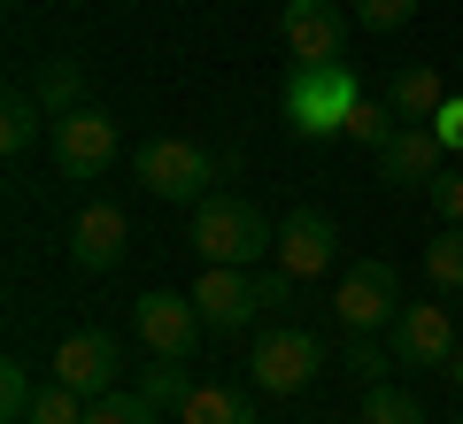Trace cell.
<instances>
[{
  "label": "cell",
  "mask_w": 463,
  "mask_h": 424,
  "mask_svg": "<svg viewBox=\"0 0 463 424\" xmlns=\"http://www.w3.org/2000/svg\"><path fill=\"white\" fill-rule=\"evenodd\" d=\"M85 409H93L85 393H70L62 378H47V386H39V401H32V417H24V424H85Z\"/></svg>",
  "instance_id": "cb8c5ba5"
},
{
  "label": "cell",
  "mask_w": 463,
  "mask_h": 424,
  "mask_svg": "<svg viewBox=\"0 0 463 424\" xmlns=\"http://www.w3.org/2000/svg\"><path fill=\"white\" fill-rule=\"evenodd\" d=\"M364 424H425V409H417V393H402L394 378H371V393H364Z\"/></svg>",
  "instance_id": "44dd1931"
},
{
  "label": "cell",
  "mask_w": 463,
  "mask_h": 424,
  "mask_svg": "<svg viewBox=\"0 0 463 424\" xmlns=\"http://www.w3.org/2000/svg\"><path fill=\"white\" fill-rule=\"evenodd\" d=\"M425 193H432V209H440V224H463V170H440Z\"/></svg>",
  "instance_id": "4316f807"
},
{
  "label": "cell",
  "mask_w": 463,
  "mask_h": 424,
  "mask_svg": "<svg viewBox=\"0 0 463 424\" xmlns=\"http://www.w3.org/2000/svg\"><path fill=\"white\" fill-rule=\"evenodd\" d=\"M185 247H194L201 262H248V270H255V262L279 247V231H270V216L255 209V201H240V193H209V201H194Z\"/></svg>",
  "instance_id": "7a4b0ae2"
},
{
  "label": "cell",
  "mask_w": 463,
  "mask_h": 424,
  "mask_svg": "<svg viewBox=\"0 0 463 424\" xmlns=\"http://www.w3.org/2000/svg\"><path fill=\"white\" fill-rule=\"evenodd\" d=\"M124 240H132V224H124V209H116V201H85V209L70 216V231H62L70 262H78L85 278H109L116 262H124Z\"/></svg>",
  "instance_id": "4fadbf2b"
},
{
  "label": "cell",
  "mask_w": 463,
  "mask_h": 424,
  "mask_svg": "<svg viewBox=\"0 0 463 424\" xmlns=\"http://www.w3.org/2000/svg\"><path fill=\"white\" fill-rule=\"evenodd\" d=\"M432 131H440V147H448V155H463V93H448V100H440Z\"/></svg>",
  "instance_id": "83f0119b"
},
{
  "label": "cell",
  "mask_w": 463,
  "mask_h": 424,
  "mask_svg": "<svg viewBox=\"0 0 463 424\" xmlns=\"http://www.w3.org/2000/svg\"><path fill=\"white\" fill-rule=\"evenodd\" d=\"M85 424H163V409H155L139 386H116V393H100V401L85 409Z\"/></svg>",
  "instance_id": "ffe728a7"
},
{
  "label": "cell",
  "mask_w": 463,
  "mask_h": 424,
  "mask_svg": "<svg viewBox=\"0 0 463 424\" xmlns=\"http://www.w3.org/2000/svg\"><path fill=\"white\" fill-rule=\"evenodd\" d=\"M410 16H417V0H355V32H371V39L402 32Z\"/></svg>",
  "instance_id": "484cf974"
},
{
  "label": "cell",
  "mask_w": 463,
  "mask_h": 424,
  "mask_svg": "<svg viewBox=\"0 0 463 424\" xmlns=\"http://www.w3.org/2000/svg\"><path fill=\"white\" fill-rule=\"evenodd\" d=\"M139 185H147L155 201H209V185H224V155L201 147V139H178V131H163V139H147V147L132 155Z\"/></svg>",
  "instance_id": "3957f363"
},
{
  "label": "cell",
  "mask_w": 463,
  "mask_h": 424,
  "mask_svg": "<svg viewBox=\"0 0 463 424\" xmlns=\"http://www.w3.org/2000/svg\"><path fill=\"white\" fill-rule=\"evenodd\" d=\"M270 262H279L294 286H301V278H325L332 262H340V224H332L325 209H294V216L279 224V247H270Z\"/></svg>",
  "instance_id": "7c38bea8"
},
{
  "label": "cell",
  "mask_w": 463,
  "mask_h": 424,
  "mask_svg": "<svg viewBox=\"0 0 463 424\" xmlns=\"http://www.w3.org/2000/svg\"><path fill=\"white\" fill-rule=\"evenodd\" d=\"M32 93L47 100V116H70V108H85V62H70V54H54V62H47V78H39Z\"/></svg>",
  "instance_id": "d6986e66"
},
{
  "label": "cell",
  "mask_w": 463,
  "mask_h": 424,
  "mask_svg": "<svg viewBox=\"0 0 463 424\" xmlns=\"http://www.w3.org/2000/svg\"><path fill=\"white\" fill-rule=\"evenodd\" d=\"M355 100H364V85H355L347 62H294L279 108H286V124H294L301 139H340L347 116H355Z\"/></svg>",
  "instance_id": "6da1fadb"
},
{
  "label": "cell",
  "mask_w": 463,
  "mask_h": 424,
  "mask_svg": "<svg viewBox=\"0 0 463 424\" xmlns=\"http://www.w3.org/2000/svg\"><path fill=\"white\" fill-rule=\"evenodd\" d=\"M194 309L209 325V340H240V332L263 325L270 309V278H255L248 262H201L194 278Z\"/></svg>",
  "instance_id": "5b68a950"
},
{
  "label": "cell",
  "mask_w": 463,
  "mask_h": 424,
  "mask_svg": "<svg viewBox=\"0 0 463 424\" xmlns=\"http://www.w3.org/2000/svg\"><path fill=\"white\" fill-rule=\"evenodd\" d=\"M386 100H394L402 124H432V116H440V100H448V85H440V70H432V62H410V70H394Z\"/></svg>",
  "instance_id": "2e32d148"
},
{
  "label": "cell",
  "mask_w": 463,
  "mask_h": 424,
  "mask_svg": "<svg viewBox=\"0 0 463 424\" xmlns=\"http://www.w3.org/2000/svg\"><path fill=\"white\" fill-rule=\"evenodd\" d=\"M317 371H325V347H317L309 325H255L248 340V386L255 393H309Z\"/></svg>",
  "instance_id": "8992f818"
},
{
  "label": "cell",
  "mask_w": 463,
  "mask_h": 424,
  "mask_svg": "<svg viewBox=\"0 0 463 424\" xmlns=\"http://www.w3.org/2000/svg\"><path fill=\"white\" fill-rule=\"evenodd\" d=\"M47 378H62L70 393L100 401V393H116V386H124V340H116L109 325H78V332H62V347H54Z\"/></svg>",
  "instance_id": "9c48e42d"
},
{
  "label": "cell",
  "mask_w": 463,
  "mask_h": 424,
  "mask_svg": "<svg viewBox=\"0 0 463 424\" xmlns=\"http://www.w3.org/2000/svg\"><path fill=\"white\" fill-rule=\"evenodd\" d=\"M139 393H147L155 409H178L185 393H194V378H185V363H178V355H155V363H147V378H139Z\"/></svg>",
  "instance_id": "603a6c76"
},
{
  "label": "cell",
  "mask_w": 463,
  "mask_h": 424,
  "mask_svg": "<svg viewBox=\"0 0 463 424\" xmlns=\"http://www.w3.org/2000/svg\"><path fill=\"white\" fill-rule=\"evenodd\" d=\"M425 278L432 294H463V224H440L425 240Z\"/></svg>",
  "instance_id": "ac0fdd59"
},
{
  "label": "cell",
  "mask_w": 463,
  "mask_h": 424,
  "mask_svg": "<svg viewBox=\"0 0 463 424\" xmlns=\"http://www.w3.org/2000/svg\"><path fill=\"white\" fill-rule=\"evenodd\" d=\"M355 424H364V417H355Z\"/></svg>",
  "instance_id": "d6a6232c"
},
{
  "label": "cell",
  "mask_w": 463,
  "mask_h": 424,
  "mask_svg": "<svg viewBox=\"0 0 463 424\" xmlns=\"http://www.w3.org/2000/svg\"><path fill=\"white\" fill-rule=\"evenodd\" d=\"M178 424H263V417H255V386H216V378H194V393L178 401Z\"/></svg>",
  "instance_id": "9a60e30c"
},
{
  "label": "cell",
  "mask_w": 463,
  "mask_h": 424,
  "mask_svg": "<svg viewBox=\"0 0 463 424\" xmlns=\"http://www.w3.org/2000/svg\"><path fill=\"white\" fill-rule=\"evenodd\" d=\"M456 70H463V54H456Z\"/></svg>",
  "instance_id": "4dcf8cb0"
},
{
  "label": "cell",
  "mask_w": 463,
  "mask_h": 424,
  "mask_svg": "<svg viewBox=\"0 0 463 424\" xmlns=\"http://www.w3.org/2000/svg\"><path fill=\"white\" fill-rule=\"evenodd\" d=\"M347 32H355V16L340 0H286L279 8V39L294 62H347Z\"/></svg>",
  "instance_id": "30bf717a"
},
{
  "label": "cell",
  "mask_w": 463,
  "mask_h": 424,
  "mask_svg": "<svg viewBox=\"0 0 463 424\" xmlns=\"http://www.w3.org/2000/svg\"><path fill=\"white\" fill-rule=\"evenodd\" d=\"M332 316L347 332H386L402 316V270L379 262V255H355L340 270V286H332Z\"/></svg>",
  "instance_id": "ba28073f"
},
{
  "label": "cell",
  "mask_w": 463,
  "mask_h": 424,
  "mask_svg": "<svg viewBox=\"0 0 463 424\" xmlns=\"http://www.w3.org/2000/svg\"><path fill=\"white\" fill-rule=\"evenodd\" d=\"M448 378H456V386H463V355H456V371H448Z\"/></svg>",
  "instance_id": "f546056e"
},
{
  "label": "cell",
  "mask_w": 463,
  "mask_h": 424,
  "mask_svg": "<svg viewBox=\"0 0 463 424\" xmlns=\"http://www.w3.org/2000/svg\"><path fill=\"white\" fill-rule=\"evenodd\" d=\"M32 401H39L32 371H24V363L8 355V363H0V424H24V417H32Z\"/></svg>",
  "instance_id": "d4e9b609"
},
{
  "label": "cell",
  "mask_w": 463,
  "mask_h": 424,
  "mask_svg": "<svg viewBox=\"0 0 463 424\" xmlns=\"http://www.w3.org/2000/svg\"><path fill=\"white\" fill-rule=\"evenodd\" d=\"M347 363H355L364 378H379V371H386V355L371 347V332H347Z\"/></svg>",
  "instance_id": "f1b7e54d"
},
{
  "label": "cell",
  "mask_w": 463,
  "mask_h": 424,
  "mask_svg": "<svg viewBox=\"0 0 463 424\" xmlns=\"http://www.w3.org/2000/svg\"><path fill=\"white\" fill-rule=\"evenodd\" d=\"M39 124H54L47 100H39L32 85H8V108H0V155H24L39 139Z\"/></svg>",
  "instance_id": "e0dca14e"
},
{
  "label": "cell",
  "mask_w": 463,
  "mask_h": 424,
  "mask_svg": "<svg viewBox=\"0 0 463 424\" xmlns=\"http://www.w3.org/2000/svg\"><path fill=\"white\" fill-rule=\"evenodd\" d=\"M116 155H124V124H116L109 108H93V100L47 124V163H54V178H70V185L109 178Z\"/></svg>",
  "instance_id": "277c9868"
},
{
  "label": "cell",
  "mask_w": 463,
  "mask_h": 424,
  "mask_svg": "<svg viewBox=\"0 0 463 424\" xmlns=\"http://www.w3.org/2000/svg\"><path fill=\"white\" fill-rule=\"evenodd\" d=\"M132 332H139V347L147 355H194L201 340H209V325H201V309H194V294H139V309H132Z\"/></svg>",
  "instance_id": "8fae6325"
},
{
  "label": "cell",
  "mask_w": 463,
  "mask_h": 424,
  "mask_svg": "<svg viewBox=\"0 0 463 424\" xmlns=\"http://www.w3.org/2000/svg\"><path fill=\"white\" fill-rule=\"evenodd\" d=\"M394 131H402V116H394V100H355V116H347V139H355V147H371V155H379L386 147V139H394Z\"/></svg>",
  "instance_id": "7402d4cb"
},
{
  "label": "cell",
  "mask_w": 463,
  "mask_h": 424,
  "mask_svg": "<svg viewBox=\"0 0 463 424\" xmlns=\"http://www.w3.org/2000/svg\"><path fill=\"white\" fill-rule=\"evenodd\" d=\"M440 163H448V147H440V131H432V124H402L394 139H386V147L371 155L379 185H402V193L432 185V178H440Z\"/></svg>",
  "instance_id": "5bb4252c"
},
{
  "label": "cell",
  "mask_w": 463,
  "mask_h": 424,
  "mask_svg": "<svg viewBox=\"0 0 463 424\" xmlns=\"http://www.w3.org/2000/svg\"><path fill=\"white\" fill-rule=\"evenodd\" d=\"M448 424H463V417H448Z\"/></svg>",
  "instance_id": "1f68e13d"
},
{
  "label": "cell",
  "mask_w": 463,
  "mask_h": 424,
  "mask_svg": "<svg viewBox=\"0 0 463 424\" xmlns=\"http://www.w3.org/2000/svg\"><path fill=\"white\" fill-rule=\"evenodd\" d=\"M386 355L402 371H456V355H463L456 309L448 301H402V316L386 325Z\"/></svg>",
  "instance_id": "52a82bcc"
}]
</instances>
